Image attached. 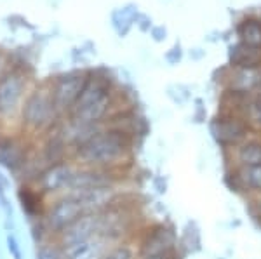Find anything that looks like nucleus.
I'll list each match as a JSON object with an SVG mask.
<instances>
[{"label":"nucleus","mask_w":261,"mask_h":259,"mask_svg":"<svg viewBox=\"0 0 261 259\" xmlns=\"http://www.w3.org/2000/svg\"><path fill=\"white\" fill-rule=\"evenodd\" d=\"M63 115L54 103L50 85L44 83L28 93L21 108L19 129L27 137H44L61 122Z\"/></svg>","instance_id":"nucleus-3"},{"label":"nucleus","mask_w":261,"mask_h":259,"mask_svg":"<svg viewBox=\"0 0 261 259\" xmlns=\"http://www.w3.org/2000/svg\"><path fill=\"white\" fill-rule=\"evenodd\" d=\"M230 68L261 70V47H251L242 42H237L228 52Z\"/></svg>","instance_id":"nucleus-17"},{"label":"nucleus","mask_w":261,"mask_h":259,"mask_svg":"<svg viewBox=\"0 0 261 259\" xmlns=\"http://www.w3.org/2000/svg\"><path fill=\"white\" fill-rule=\"evenodd\" d=\"M181 56H183L181 47L179 45H176V47H172L171 51L166 54V60H167V63H171V65H178V63L181 61Z\"/></svg>","instance_id":"nucleus-28"},{"label":"nucleus","mask_w":261,"mask_h":259,"mask_svg":"<svg viewBox=\"0 0 261 259\" xmlns=\"http://www.w3.org/2000/svg\"><path fill=\"white\" fill-rule=\"evenodd\" d=\"M0 185L6 188V190H9V186H11V181H9V179H7L6 176H4L2 172H0Z\"/></svg>","instance_id":"nucleus-31"},{"label":"nucleus","mask_w":261,"mask_h":259,"mask_svg":"<svg viewBox=\"0 0 261 259\" xmlns=\"http://www.w3.org/2000/svg\"><path fill=\"white\" fill-rule=\"evenodd\" d=\"M33 150V139L23 132H0V167L14 176L24 169Z\"/></svg>","instance_id":"nucleus-9"},{"label":"nucleus","mask_w":261,"mask_h":259,"mask_svg":"<svg viewBox=\"0 0 261 259\" xmlns=\"http://www.w3.org/2000/svg\"><path fill=\"white\" fill-rule=\"evenodd\" d=\"M167 96H169L174 103L183 104L188 101V98H190V91H188L185 85H171L169 89H167Z\"/></svg>","instance_id":"nucleus-26"},{"label":"nucleus","mask_w":261,"mask_h":259,"mask_svg":"<svg viewBox=\"0 0 261 259\" xmlns=\"http://www.w3.org/2000/svg\"><path fill=\"white\" fill-rule=\"evenodd\" d=\"M119 101L120 93L117 91L112 75L105 70L89 72V80L68 117L81 124L105 125L112 115H115Z\"/></svg>","instance_id":"nucleus-2"},{"label":"nucleus","mask_w":261,"mask_h":259,"mask_svg":"<svg viewBox=\"0 0 261 259\" xmlns=\"http://www.w3.org/2000/svg\"><path fill=\"white\" fill-rule=\"evenodd\" d=\"M28 75L23 70H7L0 77V125H6L7 122L19 124L21 108L27 99L28 93ZM21 131V129H19Z\"/></svg>","instance_id":"nucleus-6"},{"label":"nucleus","mask_w":261,"mask_h":259,"mask_svg":"<svg viewBox=\"0 0 261 259\" xmlns=\"http://www.w3.org/2000/svg\"><path fill=\"white\" fill-rule=\"evenodd\" d=\"M81 202L84 212H99L107 211L112 206L119 204L122 198L127 197L129 191H125L122 185L119 186H103V188H92V190L77 191V193H70Z\"/></svg>","instance_id":"nucleus-12"},{"label":"nucleus","mask_w":261,"mask_h":259,"mask_svg":"<svg viewBox=\"0 0 261 259\" xmlns=\"http://www.w3.org/2000/svg\"><path fill=\"white\" fill-rule=\"evenodd\" d=\"M87 80H89V72L75 70V72H66L58 75L49 83L54 103H56L58 110H60V113L63 117H68L71 113V110H73L75 103L81 98Z\"/></svg>","instance_id":"nucleus-10"},{"label":"nucleus","mask_w":261,"mask_h":259,"mask_svg":"<svg viewBox=\"0 0 261 259\" xmlns=\"http://www.w3.org/2000/svg\"><path fill=\"white\" fill-rule=\"evenodd\" d=\"M150 259H181V254H171V256H161V257H150Z\"/></svg>","instance_id":"nucleus-33"},{"label":"nucleus","mask_w":261,"mask_h":259,"mask_svg":"<svg viewBox=\"0 0 261 259\" xmlns=\"http://www.w3.org/2000/svg\"><path fill=\"white\" fill-rule=\"evenodd\" d=\"M134 145L136 141L130 136L105 124L98 134L75 150L71 158L82 167L127 170L133 165Z\"/></svg>","instance_id":"nucleus-1"},{"label":"nucleus","mask_w":261,"mask_h":259,"mask_svg":"<svg viewBox=\"0 0 261 259\" xmlns=\"http://www.w3.org/2000/svg\"><path fill=\"white\" fill-rule=\"evenodd\" d=\"M225 186L228 188L231 193L235 195H242L246 197V188H244V183H242V178H241V172H239V167H233V165H226V170H225Z\"/></svg>","instance_id":"nucleus-24"},{"label":"nucleus","mask_w":261,"mask_h":259,"mask_svg":"<svg viewBox=\"0 0 261 259\" xmlns=\"http://www.w3.org/2000/svg\"><path fill=\"white\" fill-rule=\"evenodd\" d=\"M65 257V250L63 245L56 239H47L42 244H37L35 259H63Z\"/></svg>","instance_id":"nucleus-23"},{"label":"nucleus","mask_w":261,"mask_h":259,"mask_svg":"<svg viewBox=\"0 0 261 259\" xmlns=\"http://www.w3.org/2000/svg\"><path fill=\"white\" fill-rule=\"evenodd\" d=\"M6 72H7V70H6V57L0 54V77H2Z\"/></svg>","instance_id":"nucleus-32"},{"label":"nucleus","mask_w":261,"mask_h":259,"mask_svg":"<svg viewBox=\"0 0 261 259\" xmlns=\"http://www.w3.org/2000/svg\"><path fill=\"white\" fill-rule=\"evenodd\" d=\"M94 237H99V214L86 212L79 221H75L65 233L56 239L63 247H70L75 244H82L86 240H91Z\"/></svg>","instance_id":"nucleus-13"},{"label":"nucleus","mask_w":261,"mask_h":259,"mask_svg":"<svg viewBox=\"0 0 261 259\" xmlns=\"http://www.w3.org/2000/svg\"><path fill=\"white\" fill-rule=\"evenodd\" d=\"M86 214L77 198L70 193L60 195V197L49 198L44 214V224L47 228L50 239H60L75 221H79Z\"/></svg>","instance_id":"nucleus-7"},{"label":"nucleus","mask_w":261,"mask_h":259,"mask_svg":"<svg viewBox=\"0 0 261 259\" xmlns=\"http://www.w3.org/2000/svg\"><path fill=\"white\" fill-rule=\"evenodd\" d=\"M151 35H153V39L157 42H161L166 39V30H164V28H153V30H151Z\"/></svg>","instance_id":"nucleus-30"},{"label":"nucleus","mask_w":261,"mask_h":259,"mask_svg":"<svg viewBox=\"0 0 261 259\" xmlns=\"http://www.w3.org/2000/svg\"><path fill=\"white\" fill-rule=\"evenodd\" d=\"M112 247V242L103 237H94L82 244H75L70 247H63L65 257L63 259H103L107 250Z\"/></svg>","instance_id":"nucleus-16"},{"label":"nucleus","mask_w":261,"mask_h":259,"mask_svg":"<svg viewBox=\"0 0 261 259\" xmlns=\"http://www.w3.org/2000/svg\"><path fill=\"white\" fill-rule=\"evenodd\" d=\"M258 83H259V70L228 68V73H226V89L254 94L258 91Z\"/></svg>","instance_id":"nucleus-18"},{"label":"nucleus","mask_w":261,"mask_h":259,"mask_svg":"<svg viewBox=\"0 0 261 259\" xmlns=\"http://www.w3.org/2000/svg\"><path fill=\"white\" fill-rule=\"evenodd\" d=\"M18 200L23 214L28 221H39L44 218L45 207H47V197L32 183H21L18 188Z\"/></svg>","instance_id":"nucleus-14"},{"label":"nucleus","mask_w":261,"mask_h":259,"mask_svg":"<svg viewBox=\"0 0 261 259\" xmlns=\"http://www.w3.org/2000/svg\"><path fill=\"white\" fill-rule=\"evenodd\" d=\"M140 216L138 202L130 200L129 193L119 204L99 212V237L107 239L112 244L134 240V237L143 226L140 224Z\"/></svg>","instance_id":"nucleus-4"},{"label":"nucleus","mask_w":261,"mask_h":259,"mask_svg":"<svg viewBox=\"0 0 261 259\" xmlns=\"http://www.w3.org/2000/svg\"><path fill=\"white\" fill-rule=\"evenodd\" d=\"M103 259H140L138 257L136 244L133 240L119 242V244H112V247L107 250Z\"/></svg>","instance_id":"nucleus-22"},{"label":"nucleus","mask_w":261,"mask_h":259,"mask_svg":"<svg viewBox=\"0 0 261 259\" xmlns=\"http://www.w3.org/2000/svg\"><path fill=\"white\" fill-rule=\"evenodd\" d=\"M133 242L136 244L140 259L179 254V239L174 228L162 221L143 224Z\"/></svg>","instance_id":"nucleus-5"},{"label":"nucleus","mask_w":261,"mask_h":259,"mask_svg":"<svg viewBox=\"0 0 261 259\" xmlns=\"http://www.w3.org/2000/svg\"><path fill=\"white\" fill-rule=\"evenodd\" d=\"M6 244H7V250H9L11 257L12 259H23V249L19 245V240L16 239L14 233H7L6 237Z\"/></svg>","instance_id":"nucleus-27"},{"label":"nucleus","mask_w":261,"mask_h":259,"mask_svg":"<svg viewBox=\"0 0 261 259\" xmlns=\"http://www.w3.org/2000/svg\"><path fill=\"white\" fill-rule=\"evenodd\" d=\"M153 183H155V188H157V191H159L161 195H164V193L167 191V181H166V179H164L162 176H157V178H155V179H153Z\"/></svg>","instance_id":"nucleus-29"},{"label":"nucleus","mask_w":261,"mask_h":259,"mask_svg":"<svg viewBox=\"0 0 261 259\" xmlns=\"http://www.w3.org/2000/svg\"><path fill=\"white\" fill-rule=\"evenodd\" d=\"M209 131H211V136L216 141V145L223 148V152H230L254 134L246 117L226 113V111H220L214 117L209 124Z\"/></svg>","instance_id":"nucleus-8"},{"label":"nucleus","mask_w":261,"mask_h":259,"mask_svg":"<svg viewBox=\"0 0 261 259\" xmlns=\"http://www.w3.org/2000/svg\"><path fill=\"white\" fill-rule=\"evenodd\" d=\"M228 157L226 165L233 167H251L261 164V134H252L242 141L239 146H235L230 152H225Z\"/></svg>","instance_id":"nucleus-15"},{"label":"nucleus","mask_w":261,"mask_h":259,"mask_svg":"<svg viewBox=\"0 0 261 259\" xmlns=\"http://www.w3.org/2000/svg\"><path fill=\"white\" fill-rule=\"evenodd\" d=\"M246 197H261V164L251 167H239Z\"/></svg>","instance_id":"nucleus-21"},{"label":"nucleus","mask_w":261,"mask_h":259,"mask_svg":"<svg viewBox=\"0 0 261 259\" xmlns=\"http://www.w3.org/2000/svg\"><path fill=\"white\" fill-rule=\"evenodd\" d=\"M237 33L242 44L251 45V47H261V19L259 18L242 19L237 28Z\"/></svg>","instance_id":"nucleus-20"},{"label":"nucleus","mask_w":261,"mask_h":259,"mask_svg":"<svg viewBox=\"0 0 261 259\" xmlns=\"http://www.w3.org/2000/svg\"><path fill=\"white\" fill-rule=\"evenodd\" d=\"M77 167L79 165L75 164L73 158L50 164L42 170L39 178L35 179V183H32V185L39 188L42 193L47 197V200L60 197V195L68 193L71 179H73L75 172H77Z\"/></svg>","instance_id":"nucleus-11"},{"label":"nucleus","mask_w":261,"mask_h":259,"mask_svg":"<svg viewBox=\"0 0 261 259\" xmlns=\"http://www.w3.org/2000/svg\"><path fill=\"white\" fill-rule=\"evenodd\" d=\"M256 94L261 96V70H259V83H258V91H256Z\"/></svg>","instance_id":"nucleus-34"},{"label":"nucleus","mask_w":261,"mask_h":259,"mask_svg":"<svg viewBox=\"0 0 261 259\" xmlns=\"http://www.w3.org/2000/svg\"><path fill=\"white\" fill-rule=\"evenodd\" d=\"M246 211L251 216V221L256 224V228L261 229V197H247Z\"/></svg>","instance_id":"nucleus-25"},{"label":"nucleus","mask_w":261,"mask_h":259,"mask_svg":"<svg viewBox=\"0 0 261 259\" xmlns=\"http://www.w3.org/2000/svg\"><path fill=\"white\" fill-rule=\"evenodd\" d=\"M202 249V233L195 221H188L179 237V254L181 250L188 254H195Z\"/></svg>","instance_id":"nucleus-19"}]
</instances>
